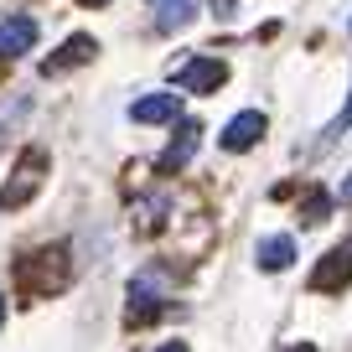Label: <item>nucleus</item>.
<instances>
[{
	"instance_id": "4468645a",
	"label": "nucleus",
	"mask_w": 352,
	"mask_h": 352,
	"mask_svg": "<svg viewBox=\"0 0 352 352\" xmlns=\"http://www.w3.org/2000/svg\"><path fill=\"white\" fill-rule=\"evenodd\" d=\"M83 6H109V0H83Z\"/></svg>"
},
{
	"instance_id": "9d476101",
	"label": "nucleus",
	"mask_w": 352,
	"mask_h": 352,
	"mask_svg": "<svg viewBox=\"0 0 352 352\" xmlns=\"http://www.w3.org/2000/svg\"><path fill=\"white\" fill-rule=\"evenodd\" d=\"M192 151H197V124H182V135L166 145L161 166H166V171H171V166H187V161H192Z\"/></svg>"
},
{
	"instance_id": "9b49d317",
	"label": "nucleus",
	"mask_w": 352,
	"mask_h": 352,
	"mask_svg": "<svg viewBox=\"0 0 352 352\" xmlns=\"http://www.w3.org/2000/svg\"><path fill=\"white\" fill-rule=\"evenodd\" d=\"M342 130H352V94H347V109L337 114V120H331V130H327V140H337Z\"/></svg>"
},
{
	"instance_id": "20e7f679",
	"label": "nucleus",
	"mask_w": 352,
	"mask_h": 352,
	"mask_svg": "<svg viewBox=\"0 0 352 352\" xmlns=\"http://www.w3.org/2000/svg\"><path fill=\"white\" fill-rule=\"evenodd\" d=\"M176 114H182V99H176V94H145V99L130 104L135 124H166V120H176Z\"/></svg>"
},
{
	"instance_id": "f3484780",
	"label": "nucleus",
	"mask_w": 352,
	"mask_h": 352,
	"mask_svg": "<svg viewBox=\"0 0 352 352\" xmlns=\"http://www.w3.org/2000/svg\"><path fill=\"white\" fill-rule=\"evenodd\" d=\"M347 26H352V21H347Z\"/></svg>"
},
{
	"instance_id": "dca6fc26",
	"label": "nucleus",
	"mask_w": 352,
	"mask_h": 352,
	"mask_svg": "<svg viewBox=\"0 0 352 352\" xmlns=\"http://www.w3.org/2000/svg\"><path fill=\"white\" fill-rule=\"evenodd\" d=\"M296 352H311V347H296Z\"/></svg>"
},
{
	"instance_id": "f03ea898",
	"label": "nucleus",
	"mask_w": 352,
	"mask_h": 352,
	"mask_svg": "<svg viewBox=\"0 0 352 352\" xmlns=\"http://www.w3.org/2000/svg\"><path fill=\"white\" fill-rule=\"evenodd\" d=\"M223 78H228V67L218 57H187V63L176 67V88L182 94H218Z\"/></svg>"
},
{
	"instance_id": "39448f33",
	"label": "nucleus",
	"mask_w": 352,
	"mask_h": 352,
	"mask_svg": "<svg viewBox=\"0 0 352 352\" xmlns=\"http://www.w3.org/2000/svg\"><path fill=\"white\" fill-rule=\"evenodd\" d=\"M36 47V21L32 16H11V21H0V57H21Z\"/></svg>"
},
{
	"instance_id": "f257e3e1",
	"label": "nucleus",
	"mask_w": 352,
	"mask_h": 352,
	"mask_svg": "<svg viewBox=\"0 0 352 352\" xmlns=\"http://www.w3.org/2000/svg\"><path fill=\"white\" fill-rule=\"evenodd\" d=\"M166 296H171V285H166L161 270H145V275L130 280V321H151L155 311L166 306Z\"/></svg>"
},
{
	"instance_id": "2eb2a0df",
	"label": "nucleus",
	"mask_w": 352,
	"mask_h": 352,
	"mask_svg": "<svg viewBox=\"0 0 352 352\" xmlns=\"http://www.w3.org/2000/svg\"><path fill=\"white\" fill-rule=\"evenodd\" d=\"M0 321H6V300H0Z\"/></svg>"
},
{
	"instance_id": "1a4fd4ad",
	"label": "nucleus",
	"mask_w": 352,
	"mask_h": 352,
	"mask_svg": "<svg viewBox=\"0 0 352 352\" xmlns=\"http://www.w3.org/2000/svg\"><path fill=\"white\" fill-rule=\"evenodd\" d=\"M192 16H197V0H161L155 26L161 32H182V26H192Z\"/></svg>"
},
{
	"instance_id": "ddd939ff",
	"label": "nucleus",
	"mask_w": 352,
	"mask_h": 352,
	"mask_svg": "<svg viewBox=\"0 0 352 352\" xmlns=\"http://www.w3.org/2000/svg\"><path fill=\"white\" fill-rule=\"evenodd\" d=\"M342 202H352V182H347V187H342Z\"/></svg>"
},
{
	"instance_id": "7ed1b4c3",
	"label": "nucleus",
	"mask_w": 352,
	"mask_h": 352,
	"mask_svg": "<svg viewBox=\"0 0 352 352\" xmlns=\"http://www.w3.org/2000/svg\"><path fill=\"white\" fill-rule=\"evenodd\" d=\"M264 124H270V120H264L259 109L233 114V120L223 124V135H218V140H223V151H249V145H259V140H264Z\"/></svg>"
},
{
	"instance_id": "6e6552de",
	"label": "nucleus",
	"mask_w": 352,
	"mask_h": 352,
	"mask_svg": "<svg viewBox=\"0 0 352 352\" xmlns=\"http://www.w3.org/2000/svg\"><path fill=\"white\" fill-rule=\"evenodd\" d=\"M347 280H352V243L327 254V264L311 275V285H316V290H337V285H347Z\"/></svg>"
},
{
	"instance_id": "0eeeda50",
	"label": "nucleus",
	"mask_w": 352,
	"mask_h": 352,
	"mask_svg": "<svg viewBox=\"0 0 352 352\" xmlns=\"http://www.w3.org/2000/svg\"><path fill=\"white\" fill-rule=\"evenodd\" d=\"M94 52H99V42H94V36H67V47H63L57 57H47V63H42V73H47V78H57V73H67V67L88 63Z\"/></svg>"
},
{
	"instance_id": "f8f14e48",
	"label": "nucleus",
	"mask_w": 352,
	"mask_h": 352,
	"mask_svg": "<svg viewBox=\"0 0 352 352\" xmlns=\"http://www.w3.org/2000/svg\"><path fill=\"white\" fill-rule=\"evenodd\" d=\"M161 352H187V342H166V347Z\"/></svg>"
},
{
	"instance_id": "423d86ee",
	"label": "nucleus",
	"mask_w": 352,
	"mask_h": 352,
	"mask_svg": "<svg viewBox=\"0 0 352 352\" xmlns=\"http://www.w3.org/2000/svg\"><path fill=\"white\" fill-rule=\"evenodd\" d=\"M254 259H259V270H290V259H296V239L290 233H270V239L254 243Z\"/></svg>"
}]
</instances>
